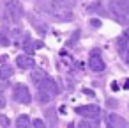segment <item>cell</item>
I'll list each match as a JSON object with an SVG mask.
<instances>
[{
	"mask_svg": "<svg viewBox=\"0 0 129 128\" xmlns=\"http://www.w3.org/2000/svg\"><path fill=\"white\" fill-rule=\"evenodd\" d=\"M37 89H39V91H43V93H46V94H50L51 98L58 94V85H57V84H55V80H53L51 77H48V75L41 80V84L37 85Z\"/></svg>",
	"mask_w": 129,
	"mask_h": 128,
	"instance_id": "cell-6",
	"label": "cell"
},
{
	"mask_svg": "<svg viewBox=\"0 0 129 128\" xmlns=\"http://www.w3.org/2000/svg\"><path fill=\"white\" fill-rule=\"evenodd\" d=\"M13 98H14V101L23 103V105H28L32 101V94L25 84H16L13 87Z\"/></svg>",
	"mask_w": 129,
	"mask_h": 128,
	"instance_id": "cell-3",
	"label": "cell"
},
{
	"mask_svg": "<svg viewBox=\"0 0 129 128\" xmlns=\"http://www.w3.org/2000/svg\"><path fill=\"white\" fill-rule=\"evenodd\" d=\"M111 89H113V91H117V89H118V84H117V82H113V84H111Z\"/></svg>",
	"mask_w": 129,
	"mask_h": 128,
	"instance_id": "cell-23",
	"label": "cell"
},
{
	"mask_svg": "<svg viewBox=\"0 0 129 128\" xmlns=\"http://www.w3.org/2000/svg\"><path fill=\"white\" fill-rule=\"evenodd\" d=\"M6 11H7V14H9V18L13 20V22H20L21 18H23V6L18 2V0H6Z\"/></svg>",
	"mask_w": 129,
	"mask_h": 128,
	"instance_id": "cell-4",
	"label": "cell"
},
{
	"mask_svg": "<svg viewBox=\"0 0 129 128\" xmlns=\"http://www.w3.org/2000/svg\"><path fill=\"white\" fill-rule=\"evenodd\" d=\"M110 13L111 16L122 23V25H129V13L124 9V6L118 2V0H110Z\"/></svg>",
	"mask_w": 129,
	"mask_h": 128,
	"instance_id": "cell-2",
	"label": "cell"
},
{
	"mask_svg": "<svg viewBox=\"0 0 129 128\" xmlns=\"http://www.w3.org/2000/svg\"><path fill=\"white\" fill-rule=\"evenodd\" d=\"M44 77H46V73H44V71H41V69H36V71L32 73V82H34L36 85H39V84H41V80H43Z\"/></svg>",
	"mask_w": 129,
	"mask_h": 128,
	"instance_id": "cell-14",
	"label": "cell"
},
{
	"mask_svg": "<svg viewBox=\"0 0 129 128\" xmlns=\"http://www.w3.org/2000/svg\"><path fill=\"white\" fill-rule=\"evenodd\" d=\"M110 126L111 128H129V123L122 117V116H118V114H110Z\"/></svg>",
	"mask_w": 129,
	"mask_h": 128,
	"instance_id": "cell-9",
	"label": "cell"
},
{
	"mask_svg": "<svg viewBox=\"0 0 129 128\" xmlns=\"http://www.w3.org/2000/svg\"><path fill=\"white\" fill-rule=\"evenodd\" d=\"M76 114L88 119H97L101 116V108L97 105H81V107H76Z\"/></svg>",
	"mask_w": 129,
	"mask_h": 128,
	"instance_id": "cell-7",
	"label": "cell"
},
{
	"mask_svg": "<svg viewBox=\"0 0 129 128\" xmlns=\"http://www.w3.org/2000/svg\"><path fill=\"white\" fill-rule=\"evenodd\" d=\"M4 107H6V96L0 93V108H4Z\"/></svg>",
	"mask_w": 129,
	"mask_h": 128,
	"instance_id": "cell-21",
	"label": "cell"
},
{
	"mask_svg": "<svg viewBox=\"0 0 129 128\" xmlns=\"http://www.w3.org/2000/svg\"><path fill=\"white\" fill-rule=\"evenodd\" d=\"M0 45H2V46H7L9 45V38H6L2 32H0Z\"/></svg>",
	"mask_w": 129,
	"mask_h": 128,
	"instance_id": "cell-18",
	"label": "cell"
},
{
	"mask_svg": "<svg viewBox=\"0 0 129 128\" xmlns=\"http://www.w3.org/2000/svg\"><path fill=\"white\" fill-rule=\"evenodd\" d=\"M67 128H74V124H69V126H67Z\"/></svg>",
	"mask_w": 129,
	"mask_h": 128,
	"instance_id": "cell-25",
	"label": "cell"
},
{
	"mask_svg": "<svg viewBox=\"0 0 129 128\" xmlns=\"http://www.w3.org/2000/svg\"><path fill=\"white\" fill-rule=\"evenodd\" d=\"M124 53H125V55H124V59H125V62L129 64V46H127V50H125Z\"/></svg>",
	"mask_w": 129,
	"mask_h": 128,
	"instance_id": "cell-22",
	"label": "cell"
},
{
	"mask_svg": "<svg viewBox=\"0 0 129 128\" xmlns=\"http://www.w3.org/2000/svg\"><path fill=\"white\" fill-rule=\"evenodd\" d=\"M78 128H97V123L92 121V119H88V121H81V123L78 124Z\"/></svg>",
	"mask_w": 129,
	"mask_h": 128,
	"instance_id": "cell-15",
	"label": "cell"
},
{
	"mask_svg": "<svg viewBox=\"0 0 129 128\" xmlns=\"http://www.w3.org/2000/svg\"><path fill=\"white\" fill-rule=\"evenodd\" d=\"M0 124H2L4 128H9V119L6 116H0Z\"/></svg>",
	"mask_w": 129,
	"mask_h": 128,
	"instance_id": "cell-19",
	"label": "cell"
},
{
	"mask_svg": "<svg viewBox=\"0 0 129 128\" xmlns=\"http://www.w3.org/2000/svg\"><path fill=\"white\" fill-rule=\"evenodd\" d=\"M57 2H60V4H64V6H67V7H71L76 0H57Z\"/></svg>",
	"mask_w": 129,
	"mask_h": 128,
	"instance_id": "cell-20",
	"label": "cell"
},
{
	"mask_svg": "<svg viewBox=\"0 0 129 128\" xmlns=\"http://www.w3.org/2000/svg\"><path fill=\"white\" fill-rule=\"evenodd\" d=\"M30 117L27 116V114H21V116H18V119H16V128H30Z\"/></svg>",
	"mask_w": 129,
	"mask_h": 128,
	"instance_id": "cell-13",
	"label": "cell"
},
{
	"mask_svg": "<svg viewBox=\"0 0 129 128\" xmlns=\"http://www.w3.org/2000/svg\"><path fill=\"white\" fill-rule=\"evenodd\" d=\"M36 46H39V43H34V39H32L30 36H25V39H23V50H25V55H30V53L34 52Z\"/></svg>",
	"mask_w": 129,
	"mask_h": 128,
	"instance_id": "cell-11",
	"label": "cell"
},
{
	"mask_svg": "<svg viewBox=\"0 0 129 128\" xmlns=\"http://www.w3.org/2000/svg\"><path fill=\"white\" fill-rule=\"evenodd\" d=\"M36 4L43 13H46V14H50V16H53L60 22H71L73 20L71 7L57 2V0H36Z\"/></svg>",
	"mask_w": 129,
	"mask_h": 128,
	"instance_id": "cell-1",
	"label": "cell"
},
{
	"mask_svg": "<svg viewBox=\"0 0 129 128\" xmlns=\"http://www.w3.org/2000/svg\"><path fill=\"white\" fill-rule=\"evenodd\" d=\"M124 87H125V89H129V80H125V84H124Z\"/></svg>",
	"mask_w": 129,
	"mask_h": 128,
	"instance_id": "cell-24",
	"label": "cell"
},
{
	"mask_svg": "<svg viewBox=\"0 0 129 128\" xmlns=\"http://www.w3.org/2000/svg\"><path fill=\"white\" fill-rule=\"evenodd\" d=\"M127 45H129V29L124 30L120 34V38L117 39V50H118V53H124L127 50Z\"/></svg>",
	"mask_w": 129,
	"mask_h": 128,
	"instance_id": "cell-10",
	"label": "cell"
},
{
	"mask_svg": "<svg viewBox=\"0 0 129 128\" xmlns=\"http://www.w3.org/2000/svg\"><path fill=\"white\" fill-rule=\"evenodd\" d=\"M16 64H18L20 69H32L36 66V62H34V59L30 55H18L16 57Z\"/></svg>",
	"mask_w": 129,
	"mask_h": 128,
	"instance_id": "cell-8",
	"label": "cell"
},
{
	"mask_svg": "<svg viewBox=\"0 0 129 128\" xmlns=\"http://www.w3.org/2000/svg\"><path fill=\"white\" fill-rule=\"evenodd\" d=\"M37 100H39V101H43V103H48V101L51 100V96H50V94H46V93H43V91H39Z\"/></svg>",
	"mask_w": 129,
	"mask_h": 128,
	"instance_id": "cell-16",
	"label": "cell"
},
{
	"mask_svg": "<svg viewBox=\"0 0 129 128\" xmlns=\"http://www.w3.org/2000/svg\"><path fill=\"white\" fill-rule=\"evenodd\" d=\"M30 128H46V124H44L43 119H34V121L30 123Z\"/></svg>",
	"mask_w": 129,
	"mask_h": 128,
	"instance_id": "cell-17",
	"label": "cell"
},
{
	"mask_svg": "<svg viewBox=\"0 0 129 128\" xmlns=\"http://www.w3.org/2000/svg\"><path fill=\"white\" fill-rule=\"evenodd\" d=\"M11 77H13V66L4 64L2 68H0V80L6 82V80H7V78H11Z\"/></svg>",
	"mask_w": 129,
	"mask_h": 128,
	"instance_id": "cell-12",
	"label": "cell"
},
{
	"mask_svg": "<svg viewBox=\"0 0 129 128\" xmlns=\"http://www.w3.org/2000/svg\"><path fill=\"white\" fill-rule=\"evenodd\" d=\"M106 128H111V126H110V123H106Z\"/></svg>",
	"mask_w": 129,
	"mask_h": 128,
	"instance_id": "cell-26",
	"label": "cell"
},
{
	"mask_svg": "<svg viewBox=\"0 0 129 128\" xmlns=\"http://www.w3.org/2000/svg\"><path fill=\"white\" fill-rule=\"evenodd\" d=\"M88 66H90V69H92V71H95V73L104 71L106 64H104V61H103V57H101V52H99V50H92V52H90V55H88Z\"/></svg>",
	"mask_w": 129,
	"mask_h": 128,
	"instance_id": "cell-5",
	"label": "cell"
}]
</instances>
